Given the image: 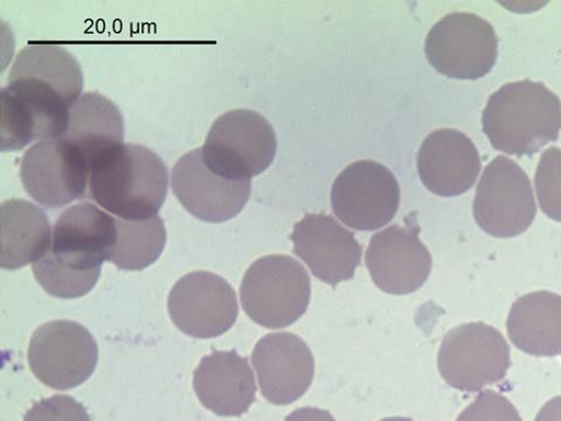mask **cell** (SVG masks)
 <instances>
[{"label": "cell", "instance_id": "cell-27", "mask_svg": "<svg viewBox=\"0 0 561 421\" xmlns=\"http://www.w3.org/2000/svg\"><path fill=\"white\" fill-rule=\"evenodd\" d=\"M456 421H523L514 403L503 395L482 391Z\"/></svg>", "mask_w": 561, "mask_h": 421}, {"label": "cell", "instance_id": "cell-5", "mask_svg": "<svg viewBox=\"0 0 561 421\" xmlns=\"http://www.w3.org/2000/svg\"><path fill=\"white\" fill-rule=\"evenodd\" d=\"M437 365L451 388L478 392L505 378L512 365L511 346L494 327L483 322L462 325L446 333Z\"/></svg>", "mask_w": 561, "mask_h": 421}, {"label": "cell", "instance_id": "cell-18", "mask_svg": "<svg viewBox=\"0 0 561 421\" xmlns=\"http://www.w3.org/2000/svg\"><path fill=\"white\" fill-rule=\"evenodd\" d=\"M421 182L435 195L458 197L477 183L481 156L472 140L455 129L430 134L417 152Z\"/></svg>", "mask_w": 561, "mask_h": 421}, {"label": "cell", "instance_id": "cell-19", "mask_svg": "<svg viewBox=\"0 0 561 421\" xmlns=\"http://www.w3.org/2000/svg\"><path fill=\"white\" fill-rule=\"evenodd\" d=\"M193 388L203 407L221 417H240L255 401L254 374L249 361L236 350L214 351L204 357L193 377Z\"/></svg>", "mask_w": 561, "mask_h": 421}, {"label": "cell", "instance_id": "cell-26", "mask_svg": "<svg viewBox=\"0 0 561 421\" xmlns=\"http://www.w3.org/2000/svg\"><path fill=\"white\" fill-rule=\"evenodd\" d=\"M535 185L542 213L561 223V150L559 148L552 147L541 155Z\"/></svg>", "mask_w": 561, "mask_h": 421}, {"label": "cell", "instance_id": "cell-20", "mask_svg": "<svg viewBox=\"0 0 561 421\" xmlns=\"http://www.w3.org/2000/svg\"><path fill=\"white\" fill-rule=\"evenodd\" d=\"M506 328L523 353L536 357L561 355V296L539 291L519 297L508 312Z\"/></svg>", "mask_w": 561, "mask_h": 421}, {"label": "cell", "instance_id": "cell-16", "mask_svg": "<svg viewBox=\"0 0 561 421\" xmlns=\"http://www.w3.org/2000/svg\"><path fill=\"white\" fill-rule=\"evenodd\" d=\"M294 253L313 276L335 287L354 277L362 262V246L335 218L309 214L296 223L290 236Z\"/></svg>", "mask_w": 561, "mask_h": 421}, {"label": "cell", "instance_id": "cell-28", "mask_svg": "<svg viewBox=\"0 0 561 421\" xmlns=\"http://www.w3.org/2000/svg\"><path fill=\"white\" fill-rule=\"evenodd\" d=\"M24 421H91V418L75 398L58 395L35 402Z\"/></svg>", "mask_w": 561, "mask_h": 421}, {"label": "cell", "instance_id": "cell-25", "mask_svg": "<svg viewBox=\"0 0 561 421\" xmlns=\"http://www.w3.org/2000/svg\"><path fill=\"white\" fill-rule=\"evenodd\" d=\"M35 280L51 296L77 298L90 293L98 284L101 273H79L60 265L47 253L32 266Z\"/></svg>", "mask_w": 561, "mask_h": 421}, {"label": "cell", "instance_id": "cell-23", "mask_svg": "<svg viewBox=\"0 0 561 421\" xmlns=\"http://www.w3.org/2000/svg\"><path fill=\"white\" fill-rule=\"evenodd\" d=\"M33 79L45 83L73 105L81 98L83 76L72 53L57 44H28L16 56L9 80Z\"/></svg>", "mask_w": 561, "mask_h": 421}, {"label": "cell", "instance_id": "cell-9", "mask_svg": "<svg viewBox=\"0 0 561 421\" xmlns=\"http://www.w3.org/2000/svg\"><path fill=\"white\" fill-rule=\"evenodd\" d=\"M99 360L90 331L73 321H51L34 331L28 363L35 377L55 390H70L90 379Z\"/></svg>", "mask_w": 561, "mask_h": 421}, {"label": "cell", "instance_id": "cell-24", "mask_svg": "<svg viewBox=\"0 0 561 421\" xmlns=\"http://www.w3.org/2000/svg\"><path fill=\"white\" fill-rule=\"evenodd\" d=\"M117 240L110 259L123 271H142L160 259L167 243L161 217L129 221L116 218Z\"/></svg>", "mask_w": 561, "mask_h": 421}, {"label": "cell", "instance_id": "cell-15", "mask_svg": "<svg viewBox=\"0 0 561 421\" xmlns=\"http://www.w3.org/2000/svg\"><path fill=\"white\" fill-rule=\"evenodd\" d=\"M174 196L193 217L207 223H225L236 218L252 192V182L228 181L210 171L202 148L185 153L171 174Z\"/></svg>", "mask_w": 561, "mask_h": 421}, {"label": "cell", "instance_id": "cell-29", "mask_svg": "<svg viewBox=\"0 0 561 421\" xmlns=\"http://www.w3.org/2000/svg\"><path fill=\"white\" fill-rule=\"evenodd\" d=\"M286 421H336L329 411L318 408L297 409L290 413Z\"/></svg>", "mask_w": 561, "mask_h": 421}, {"label": "cell", "instance_id": "cell-7", "mask_svg": "<svg viewBox=\"0 0 561 421\" xmlns=\"http://www.w3.org/2000/svg\"><path fill=\"white\" fill-rule=\"evenodd\" d=\"M472 210L478 225L491 237L524 234L537 216L529 175L511 158L497 156L483 171Z\"/></svg>", "mask_w": 561, "mask_h": 421}, {"label": "cell", "instance_id": "cell-21", "mask_svg": "<svg viewBox=\"0 0 561 421\" xmlns=\"http://www.w3.org/2000/svg\"><path fill=\"white\" fill-rule=\"evenodd\" d=\"M75 145L90 162L113 150L125 139V121L117 105L99 93H83L70 109L64 137Z\"/></svg>", "mask_w": 561, "mask_h": 421}, {"label": "cell", "instance_id": "cell-14", "mask_svg": "<svg viewBox=\"0 0 561 421\" xmlns=\"http://www.w3.org/2000/svg\"><path fill=\"white\" fill-rule=\"evenodd\" d=\"M365 263L375 285L393 295L414 293L432 272V255L419 238L417 226L393 225L376 234Z\"/></svg>", "mask_w": 561, "mask_h": 421}, {"label": "cell", "instance_id": "cell-11", "mask_svg": "<svg viewBox=\"0 0 561 421\" xmlns=\"http://www.w3.org/2000/svg\"><path fill=\"white\" fill-rule=\"evenodd\" d=\"M21 178L30 197L45 207L59 208L87 195L91 166L67 139H47L24 153Z\"/></svg>", "mask_w": 561, "mask_h": 421}, {"label": "cell", "instance_id": "cell-22", "mask_svg": "<svg viewBox=\"0 0 561 421\" xmlns=\"http://www.w3.org/2000/svg\"><path fill=\"white\" fill-rule=\"evenodd\" d=\"M53 230L44 210L23 200L2 204V269L15 271L44 258Z\"/></svg>", "mask_w": 561, "mask_h": 421}, {"label": "cell", "instance_id": "cell-12", "mask_svg": "<svg viewBox=\"0 0 561 421\" xmlns=\"http://www.w3.org/2000/svg\"><path fill=\"white\" fill-rule=\"evenodd\" d=\"M175 327L193 339H214L230 330L239 315L234 289L225 278L209 272L183 276L168 301Z\"/></svg>", "mask_w": 561, "mask_h": 421}, {"label": "cell", "instance_id": "cell-13", "mask_svg": "<svg viewBox=\"0 0 561 421\" xmlns=\"http://www.w3.org/2000/svg\"><path fill=\"white\" fill-rule=\"evenodd\" d=\"M116 240V218L94 204L82 203L64 210L53 227L48 254L68 270L101 273Z\"/></svg>", "mask_w": 561, "mask_h": 421}, {"label": "cell", "instance_id": "cell-2", "mask_svg": "<svg viewBox=\"0 0 561 421\" xmlns=\"http://www.w3.org/2000/svg\"><path fill=\"white\" fill-rule=\"evenodd\" d=\"M482 127L496 150L531 156L558 139L561 101L541 82L507 83L489 98Z\"/></svg>", "mask_w": 561, "mask_h": 421}, {"label": "cell", "instance_id": "cell-3", "mask_svg": "<svg viewBox=\"0 0 561 421\" xmlns=\"http://www.w3.org/2000/svg\"><path fill=\"white\" fill-rule=\"evenodd\" d=\"M242 308L259 326L283 329L301 319L311 297V281L300 262L289 255H267L245 272Z\"/></svg>", "mask_w": 561, "mask_h": 421}, {"label": "cell", "instance_id": "cell-10", "mask_svg": "<svg viewBox=\"0 0 561 421\" xmlns=\"http://www.w3.org/2000/svg\"><path fill=\"white\" fill-rule=\"evenodd\" d=\"M333 213L356 231H376L389 225L400 205L396 175L375 161H358L339 174L331 189Z\"/></svg>", "mask_w": 561, "mask_h": 421}, {"label": "cell", "instance_id": "cell-17", "mask_svg": "<svg viewBox=\"0 0 561 421\" xmlns=\"http://www.w3.org/2000/svg\"><path fill=\"white\" fill-rule=\"evenodd\" d=\"M252 362L261 394L274 406H289L300 399L314 375L310 348L287 331L262 338L253 350Z\"/></svg>", "mask_w": 561, "mask_h": 421}, {"label": "cell", "instance_id": "cell-1", "mask_svg": "<svg viewBox=\"0 0 561 421\" xmlns=\"http://www.w3.org/2000/svg\"><path fill=\"white\" fill-rule=\"evenodd\" d=\"M169 172L162 158L139 145H122L91 166L88 197L115 218L151 219L165 203Z\"/></svg>", "mask_w": 561, "mask_h": 421}, {"label": "cell", "instance_id": "cell-6", "mask_svg": "<svg viewBox=\"0 0 561 421\" xmlns=\"http://www.w3.org/2000/svg\"><path fill=\"white\" fill-rule=\"evenodd\" d=\"M425 52L438 73L453 79L478 80L494 68L499 38L494 27L480 15L455 12L432 27Z\"/></svg>", "mask_w": 561, "mask_h": 421}, {"label": "cell", "instance_id": "cell-8", "mask_svg": "<svg viewBox=\"0 0 561 421\" xmlns=\"http://www.w3.org/2000/svg\"><path fill=\"white\" fill-rule=\"evenodd\" d=\"M70 109L55 88L33 79L9 80L2 90V151L64 137Z\"/></svg>", "mask_w": 561, "mask_h": 421}, {"label": "cell", "instance_id": "cell-31", "mask_svg": "<svg viewBox=\"0 0 561 421\" xmlns=\"http://www.w3.org/2000/svg\"><path fill=\"white\" fill-rule=\"evenodd\" d=\"M380 421H413V420L410 418L393 417V418H386Z\"/></svg>", "mask_w": 561, "mask_h": 421}, {"label": "cell", "instance_id": "cell-30", "mask_svg": "<svg viewBox=\"0 0 561 421\" xmlns=\"http://www.w3.org/2000/svg\"><path fill=\"white\" fill-rule=\"evenodd\" d=\"M535 421H561V396L549 400L540 409Z\"/></svg>", "mask_w": 561, "mask_h": 421}, {"label": "cell", "instance_id": "cell-4", "mask_svg": "<svg viewBox=\"0 0 561 421\" xmlns=\"http://www.w3.org/2000/svg\"><path fill=\"white\" fill-rule=\"evenodd\" d=\"M277 140L271 123L256 112H227L210 127L202 148L206 167L228 181H252L274 161Z\"/></svg>", "mask_w": 561, "mask_h": 421}]
</instances>
